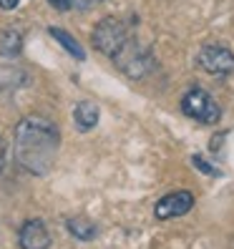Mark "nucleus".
<instances>
[{
	"mask_svg": "<svg viewBox=\"0 0 234 249\" xmlns=\"http://www.w3.org/2000/svg\"><path fill=\"white\" fill-rule=\"evenodd\" d=\"M58 146H61V134L53 121L43 116H25L18 121L13 149H16L18 164L28 174H36V177L48 174L55 161Z\"/></svg>",
	"mask_w": 234,
	"mask_h": 249,
	"instance_id": "obj_1",
	"label": "nucleus"
},
{
	"mask_svg": "<svg viewBox=\"0 0 234 249\" xmlns=\"http://www.w3.org/2000/svg\"><path fill=\"white\" fill-rule=\"evenodd\" d=\"M128 38H131L128 25L119 18H104L93 28V46H96L98 53H104L108 58H113L119 53L126 46Z\"/></svg>",
	"mask_w": 234,
	"mask_h": 249,
	"instance_id": "obj_2",
	"label": "nucleus"
},
{
	"mask_svg": "<svg viewBox=\"0 0 234 249\" xmlns=\"http://www.w3.org/2000/svg\"><path fill=\"white\" fill-rule=\"evenodd\" d=\"M181 111H184V116H189V119H194L199 124H216L222 119V108L212 98V93L204 89L186 91L181 98Z\"/></svg>",
	"mask_w": 234,
	"mask_h": 249,
	"instance_id": "obj_3",
	"label": "nucleus"
},
{
	"mask_svg": "<svg viewBox=\"0 0 234 249\" xmlns=\"http://www.w3.org/2000/svg\"><path fill=\"white\" fill-rule=\"evenodd\" d=\"M111 61L119 66L121 73H126L128 78H144L146 73L151 71V53L146 51L144 46H139V43L134 38H128L126 40V46L116 53Z\"/></svg>",
	"mask_w": 234,
	"mask_h": 249,
	"instance_id": "obj_4",
	"label": "nucleus"
},
{
	"mask_svg": "<svg viewBox=\"0 0 234 249\" xmlns=\"http://www.w3.org/2000/svg\"><path fill=\"white\" fill-rule=\"evenodd\" d=\"M197 63L212 76H229L234 73V53L227 46H204L197 55Z\"/></svg>",
	"mask_w": 234,
	"mask_h": 249,
	"instance_id": "obj_5",
	"label": "nucleus"
},
{
	"mask_svg": "<svg viewBox=\"0 0 234 249\" xmlns=\"http://www.w3.org/2000/svg\"><path fill=\"white\" fill-rule=\"evenodd\" d=\"M194 209V194L192 192H171L166 196H162L156 201L154 207V214L156 219H162V222H166V219H177V216H184Z\"/></svg>",
	"mask_w": 234,
	"mask_h": 249,
	"instance_id": "obj_6",
	"label": "nucleus"
},
{
	"mask_svg": "<svg viewBox=\"0 0 234 249\" xmlns=\"http://www.w3.org/2000/svg\"><path fill=\"white\" fill-rule=\"evenodd\" d=\"M20 249H48L51 247V234L40 219H28L18 231Z\"/></svg>",
	"mask_w": 234,
	"mask_h": 249,
	"instance_id": "obj_7",
	"label": "nucleus"
},
{
	"mask_svg": "<svg viewBox=\"0 0 234 249\" xmlns=\"http://www.w3.org/2000/svg\"><path fill=\"white\" fill-rule=\"evenodd\" d=\"M73 121H76L78 131H91L98 124V106L93 101H81V104H76V111H73Z\"/></svg>",
	"mask_w": 234,
	"mask_h": 249,
	"instance_id": "obj_8",
	"label": "nucleus"
},
{
	"mask_svg": "<svg viewBox=\"0 0 234 249\" xmlns=\"http://www.w3.org/2000/svg\"><path fill=\"white\" fill-rule=\"evenodd\" d=\"M66 229L73 234L76 239H81V242H91L93 237H96V224L93 222H89V219H83V216H71V219H66Z\"/></svg>",
	"mask_w": 234,
	"mask_h": 249,
	"instance_id": "obj_9",
	"label": "nucleus"
},
{
	"mask_svg": "<svg viewBox=\"0 0 234 249\" xmlns=\"http://www.w3.org/2000/svg\"><path fill=\"white\" fill-rule=\"evenodd\" d=\"M25 83H28L25 71H20L16 66H0V91H13Z\"/></svg>",
	"mask_w": 234,
	"mask_h": 249,
	"instance_id": "obj_10",
	"label": "nucleus"
},
{
	"mask_svg": "<svg viewBox=\"0 0 234 249\" xmlns=\"http://www.w3.org/2000/svg\"><path fill=\"white\" fill-rule=\"evenodd\" d=\"M23 48V38H20V31L16 28H5L0 31V53L5 58H16Z\"/></svg>",
	"mask_w": 234,
	"mask_h": 249,
	"instance_id": "obj_11",
	"label": "nucleus"
},
{
	"mask_svg": "<svg viewBox=\"0 0 234 249\" xmlns=\"http://www.w3.org/2000/svg\"><path fill=\"white\" fill-rule=\"evenodd\" d=\"M58 43H61V46L73 55V58H76V61H83V58H86V51L81 48V43L76 40V38H73L71 33H66V31H61V28H51V31H48Z\"/></svg>",
	"mask_w": 234,
	"mask_h": 249,
	"instance_id": "obj_12",
	"label": "nucleus"
},
{
	"mask_svg": "<svg viewBox=\"0 0 234 249\" xmlns=\"http://www.w3.org/2000/svg\"><path fill=\"white\" fill-rule=\"evenodd\" d=\"M194 166H197V169H201V171H207V174H219V169L209 166L207 161H204V156H194Z\"/></svg>",
	"mask_w": 234,
	"mask_h": 249,
	"instance_id": "obj_13",
	"label": "nucleus"
},
{
	"mask_svg": "<svg viewBox=\"0 0 234 249\" xmlns=\"http://www.w3.org/2000/svg\"><path fill=\"white\" fill-rule=\"evenodd\" d=\"M66 3H68V8H89V5L98 3V0H66Z\"/></svg>",
	"mask_w": 234,
	"mask_h": 249,
	"instance_id": "obj_14",
	"label": "nucleus"
},
{
	"mask_svg": "<svg viewBox=\"0 0 234 249\" xmlns=\"http://www.w3.org/2000/svg\"><path fill=\"white\" fill-rule=\"evenodd\" d=\"M20 0H0V10H13V8H18Z\"/></svg>",
	"mask_w": 234,
	"mask_h": 249,
	"instance_id": "obj_15",
	"label": "nucleus"
},
{
	"mask_svg": "<svg viewBox=\"0 0 234 249\" xmlns=\"http://www.w3.org/2000/svg\"><path fill=\"white\" fill-rule=\"evenodd\" d=\"M5 151H8V146H5L3 139H0V164H3V159H5Z\"/></svg>",
	"mask_w": 234,
	"mask_h": 249,
	"instance_id": "obj_16",
	"label": "nucleus"
}]
</instances>
